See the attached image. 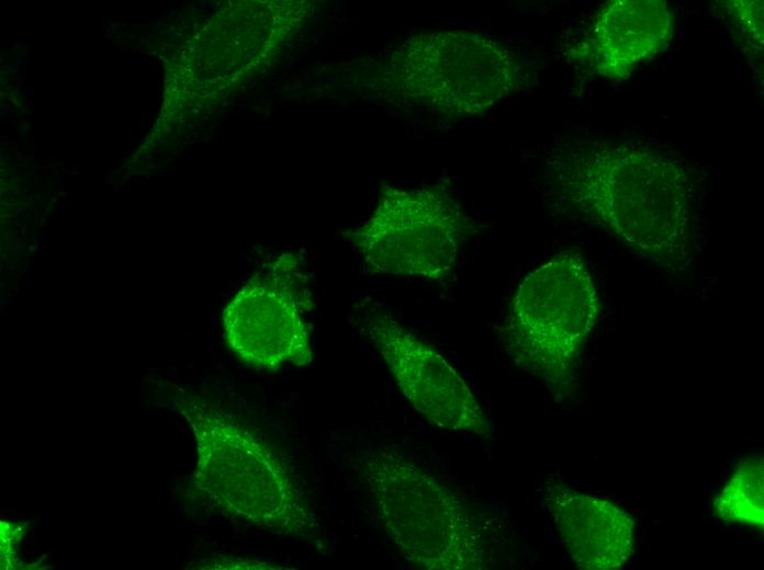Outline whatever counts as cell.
<instances>
[{
  "label": "cell",
  "instance_id": "1",
  "mask_svg": "<svg viewBox=\"0 0 764 570\" xmlns=\"http://www.w3.org/2000/svg\"><path fill=\"white\" fill-rule=\"evenodd\" d=\"M548 172L569 214L677 278L695 267L701 178L677 152L637 139H578L553 152Z\"/></svg>",
  "mask_w": 764,
  "mask_h": 570
},
{
  "label": "cell",
  "instance_id": "2",
  "mask_svg": "<svg viewBox=\"0 0 764 570\" xmlns=\"http://www.w3.org/2000/svg\"><path fill=\"white\" fill-rule=\"evenodd\" d=\"M359 478L375 518L411 565L426 570L499 565L509 529L492 506L394 448L364 452Z\"/></svg>",
  "mask_w": 764,
  "mask_h": 570
},
{
  "label": "cell",
  "instance_id": "3",
  "mask_svg": "<svg viewBox=\"0 0 764 570\" xmlns=\"http://www.w3.org/2000/svg\"><path fill=\"white\" fill-rule=\"evenodd\" d=\"M177 410L195 442L194 486L214 509L278 536L316 537L301 486L269 445L200 398H180Z\"/></svg>",
  "mask_w": 764,
  "mask_h": 570
},
{
  "label": "cell",
  "instance_id": "4",
  "mask_svg": "<svg viewBox=\"0 0 764 570\" xmlns=\"http://www.w3.org/2000/svg\"><path fill=\"white\" fill-rule=\"evenodd\" d=\"M599 314V296L587 262L578 252L562 251L517 285L499 339L520 371L565 395L575 386Z\"/></svg>",
  "mask_w": 764,
  "mask_h": 570
},
{
  "label": "cell",
  "instance_id": "5",
  "mask_svg": "<svg viewBox=\"0 0 764 570\" xmlns=\"http://www.w3.org/2000/svg\"><path fill=\"white\" fill-rule=\"evenodd\" d=\"M473 232L464 208L440 185H386L371 216L349 238L372 273L441 281Z\"/></svg>",
  "mask_w": 764,
  "mask_h": 570
},
{
  "label": "cell",
  "instance_id": "6",
  "mask_svg": "<svg viewBox=\"0 0 764 570\" xmlns=\"http://www.w3.org/2000/svg\"><path fill=\"white\" fill-rule=\"evenodd\" d=\"M392 69L405 95L448 117L483 113L517 89L524 76L508 47L461 31L413 37L393 56Z\"/></svg>",
  "mask_w": 764,
  "mask_h": 570
},
{
  "label": "cell",
  "instance_id": "7",
  "mask_svg": "<svg viewBox=\"0 0 764 570\" xmlns=\"http://www.w3.org/2000/svg\"><path fill=\"white\" fill-rule=\"evenodd\" d=\"M308 276L301 256L283 253L231 298L222 312V327L229 351L239 361L271 372L312 362L305 317L314 303Z\"/></svg>",
  "mask_w": 764,
  "mask_h": 570
},
{
  "label": "cell",
  "instance_id": "8",
  "mask_svg": "<svg viewBox=\"0 0 764 570\" xmlns=\"http://www.w3.org/2000/svg\"><path fill=\"white\" fill-rule=\"evenodd\" d=\"M364 330L401 394L430 424L490 438L492 423L465 379L431 344L381 311Z\"/></svg>",
  "mask_w": 764,
  "mask_h": 570
},
{
  "label": "cell",
  "instance_id": "9",
  "mask_svg": "<svg viewBox=\"0 0 764 570\" xmlns=\"http://www.w3.org/2000/svg\"><path fill=\"white\" fill-rule=\"evenodd\" d=\"M674 31V12L665 1H609L593 15L575 57L594 73L621 80L663 52Z\"/></svg>",
  "mask_w": 764,
  "mask_h": 570
},
{
  "label": "cell",
  "instance_id": "10",
  "mask_svg": "<svg viewBox=\"0 0 764 570\" xmlns=\"http://www.w3.org/2000/svg\"><path fill=\"white\" fill-rule=\"evenodd\" d=\"M544 502L562 546L578 568L618 569L632 556L634 523L619 506L562 483L547 487Z\"/></svg>",
  "mask_w": 764,
  "mask_h": 570
},
{
  "label": "cell",
  "instance_id": "11",
  "mask_svg": "<svg viewBox=\"0 0 764 570\" xmlns=\"http://www.w3.org/2000/svg\"><path fill=\"white\" fill-rule=\"evenodd\" d=\"M718 516L756 528L763 527V463L742 464L722 489L716 502Z\"/></svg>",
  "mask_w": 764,
  "mask_h": 570
},
{
  "label": "cell",
  "instance_id": "12",
  "mask_svg": "<svg viewBox=\"0 0 764 570\" xmlns=\"http://www.w3.org/2000/svg\"><path fill=\"white\" fill-rule=\"evenodd\" d=\"M205 568L210 569H284L283 567L272 565L269 562L265 561H259V560H249V559H226L224 557H221L220 560H214Z\"/></svg>",
  "mask_w": 764,
  "mask_h": 570
}]
</instances>
